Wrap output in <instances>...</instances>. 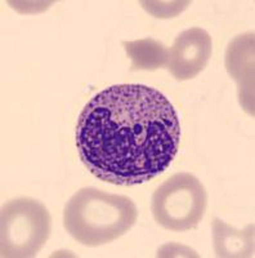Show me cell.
I'll list each match as a JSON object with an SVG mask.
<instances>
[{"instance_id":"52a82bcc","label":"cell","mask_w":255,"mask_h":258,"mask_svg":"<svg viewBox=\"0 0 255 258\" xmlns=\"http://www.w3.org/2000/svg\"><path fill=\"white\" fill-rule=\"evenodd\" d=\"M123 45L128 57L132 59V71H153L167 68L169 49L155 39L123 41Z\"/></svg>"},{"instance_id":"3957f363","label":"cell","mask_w":255,"mask_h":258,"mask_svg":"<svg viewBox=\"0 0 255 258\" xmlns=\"http://www.w3.org/2000/svg\"><path fill=\"white\" fill-rule=\"evenodd\" d=\"M52 218L44 204L31 198L8 202L0 214V253L3 258H29L45 245Z\"/></svg>"},{"instance_id":"6da1fadb","label":"cell","mask_w":255,"mask_h":258,"mask_svg":"<svg viewBox=\"0 0 255 258\" xmlns=\"http://www.w3.org/2000/svg\"><path fill=\"white\" fill-rule=\"evenodd\" d=\"M181 123L165 94L141 84L103 89L84 106L75 144L82 164L101 181L142 185L176 158Z\"/></svg>"},{"instance_id":"277c9868","label":"cell","mask_w":255,"mask_h":258,"mask_svg":"<svg viewBox=\"0 0 255 258\" xmlns=\"http://www.w3.org/2000/svg\"><path fill=\"white\" fill-rule=\"evenodd\" d=\"M208 207V192L197 177L176 173L158 186L151 200V212L161 227L169 231L196 229Z\"/></svg>"},{"instance_id":"8992f818","label":"cell","mask_w":255,"mask_h":258,"mask_svg":"<svg viewBox=\"0 0 255 258\" xmlns=\"http://www.w3.org/2000/svg\"><path fill=\"white\" fill-rule=\"evenodd\" d=\"M246 41V35H240L233 39L227 50V70L229 75L238 84V97L240 102L243 101L245 89H247V96L252 102L254 98V43L247 47L242 57L243 47Z\"/></svg>"},{"instance_id":"5b68a950","label":"cell","mask_w":255,"mask_h":258,"mask_svg":"<svg viewBox=\"0 0 255 258\" xmlns=\"http://www.w3.org/2000/svg\"><path fill=\"white\" fill-rule=\"evenodd\" d=\"M213 52V40L209 32L191 27L181 32L169 49L167 68L179 82L194 79L206 68Z\"/></svg>"},{"instance_id":"ba28073f","label":"cell","mask_w":255,"mask_h":258,"mask_svg":"<svg viewBox=\"0 0 255 258\" xmlns=\"http://www.w3.org/2000/svg\"><path fill=\"white\" fill-rule=\"evenodd\" d=\"M252 226L246 231H236L223 221H214V246L218 257H246L252 255Z\"/></svg>"},{"instance_id":"7a4b0ae2","label":"cell","mask_w":255,"mask_h":258,"mask_svg":"<svg viewBox=\"0 0 255 258\" xmlns=\"http://www.w3.org/2000/svg\"><path fill=\"white\" fill-rule=\"evenodd\" d=\"M138 211L130 198L96 187L73 194L63 211V226L73 240L100 246L118 240L137 222Z\"/></svg>"}]
</instances>
